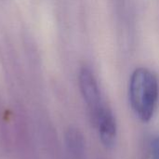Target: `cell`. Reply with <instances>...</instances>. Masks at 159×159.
Masks as SVG:
<instances>
[{"instance_id": "cell-1", "label": "cell", "mask_w": 159, "mask_h": 159, "mask_svg": "<svg viewBox=\"0 0 159 159\" xmlns=\"http://www.w3.org/2000/svg\"><path fill=\"white\" fill-rule=\"evenodd\" d=\"M129 97L132 110L143 121L152 119L157 107L159 83L157 76L149 69L138 68L131 75Z\"/></svg>"}, {"instance_id": "cell-2", "label": "cell", "mask_w": 159, "mask_h": 159, "mask_svg": "<svg viewBox=\"0 0 159 159\" xmlns=\"http://www.w3.org/2000/svg\"><path fill=\"white\" fill-rule=\"evenodd\" d=\"M79 87L87 104L90 122L93 124L105 104L102 102L101 91L95 76L88 68H83L79 74Z\"/></svg>"}, {"instance_id": "cell-3", "label": "cell", "mask_w": 159, "mask_h": 159, "mask_svg": "<svg viewBox=\"0 0 159 159\" xmlns=\"http://www.w3.org/2000/svg\"><path fill=\"white\" fill-rule=\"evenodd\" d=\"M93 126L98 129L102 144L106 148H112L116 140V122L112 111L106 105L97 116Z\"/></svg>"}, {"instance_id": "cell-4", "label": "cell", "mask_w": 159, "mask_h": 159, "mask_svg": "<svg viewBox=\"0 0 159 159\" xmlns=\"http://www.w3.org/2000/svg\"><path fill=\"white\" fill-rule=\"evenodd\" d=\"M65 144L73 159H83L85 156V141L82 133L75 129H69L65 133Z\"/></svg>"}, {"instance_id": "cell-5", "label": "cell", "mask_w": 159, "mask_h": 159, "mask_svg": "<svg viewBox=\"0 0 159 159\" xmlns=\"http://www.w3.org/2000/svg\"><path fill=\"white\" fill-rule=\"evenodd\" d=\"M150 146L153 159H159V136L153 138Z\"/></svg>"}]
</instances>
